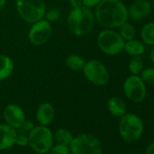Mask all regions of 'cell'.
Instances as JSON below:
<instances>
[{
  "label": "cell",
  "instance_id": "obj_1",
  "mask_svg": "<svg viewBox=\"0 0 154 154\" xmlns=\"http://www.w3.org/2000/svg\"><path fill=\"white\" fill-rule=\"evenodd\" d=\"M95 22L103 28L117 29L128 20V8L122 0H102L94 8Z\"/></svg>",
  "mask_w": 154,
  "mask_h": 154
},
{
  "label": "cell",
  "instance_id": "obj_2",
  "mask_svg": "<svg viewBox=\"0 0 154 154\" xmlns=\"http://www.w3.org/2000/svg\"><path fill=\"white\" fill-rule=\"evenodd\" d=\"M94 25L95 17L93 9L85 7L72 9L66 18L68 30L77 36L89 34L94 29Z\"/></svg>",
  "mask_w": 154,
  "mask_h": 154
},
{
  "label": "cell",
  "instance_id": "obj_3",
  "mask_svg": "<svg viewBox=\"0 0 154 154\" xmlns=\"http://www.w3.org/2000/svg\"><path fill=\"white\" fill-rule=\"evenodd\" d=\"M143 131L144 124L140 116L126 112L120 118L119 133L126 142L132 143L137 141L141 137Z\"/></svg>",
  "mask_w": 154,
  "mask_h": 154
},
{
  "label": "cell",
  "instance_id": "obj_4",
  "mask_svg": "<svg viewBox=\"0 0 154 154\" xmlns=\"http://www.w3.org/2000/svg\"><path fill=\"white\" fill-rule=\"evenodd\" d=\"M124 40L115 29L103 28L96 38L98 48L106 55L114 56L123 51Z\"/></svg>",
  "mask_w": 154,
  "mask_h": 154
},
{
  "label": "cell",
  "instance_id": "obj_5",
  "mask_svg": "<svg viewBox=\"0 0 154 154\" xmlns=\"http://www.w3.org/2000/svg\"><path fill=\"white\" fill-rule=\"evenodd\" d=\"M16 8L20 18L29 24L43 19L46 12L45 0H16Z\"/></svg>",
  "mask_w": 154,
  "mask_h": 154
},
{
  "label": "cell",
  "instance_id": "obj_6",
  "mask_svg": "<svg viewBox=\"0 0 154 154\" xmlns=\"http://www.w3.org/2000/svg\"><path fill=\"white\" fill-rule=\"evenodd\" d=\"M54 143L52 131L45 125L35 126L28 133V145L38 154L47 153Z\"/></svg>",
  "mask_w": 154,
  "mask_h": 154
},
{
  "label": "cell",
  "instance_id": "obj_7",
  "mask_svg": "<svg viewBox=\"0 0 154 154\" xmlns=\"http://www.w3.org/2000/svg\"><path fill=\"white\" fill-rule=\"evenodd\" d=\"M69 148L72 154H103L101 141L89 133H82L73 137Z\"/></svg>",
  "mask_w": 154,
  "mask_h": 154
},
{
  "label": "cell",
  "instance_id": "obj_8",
  "mask_svg": "<svg viewBox=\"0 0 154 154\" xmlns=\"http://www.w3.org/2000/svg\"><path fill=\"white\" fill-rule=\"evenodd\" d=\"M83 72L85 78L95 86H104L110 81L108 68L103 62L97 59H91L85 62Z\"/></svg>",
  "mask_w": 154,
  "mask_h": 154
},
{
  "label": "cell",
  "instance_id": "obj_9",
  "mask_svg": "<svg viewBox=\"0 0 154 154\" xmlns=\"http://www.w3.org/2000/svg\"><path fill=\"white\" fill-rule=\"evenodd\" d=\"M124 95L132 103H142L147 95L146 84L142 81L140 75L131 74L123 82L122 85Z\"/></svg>",
  "mask_w": 154,
  "mask_h": 154
},
{
  "label": "cell",
  "instance_id": "obj_10",
  "mask_svg": "<svg viewBox=\"0 0 154 154\" xmlns=\"http://www.w3.org/2000/svg\"><path fill=\"white\" fill-rule=\"evenodd\" d=\"M31 25L32 26L28 31V39L30 43L37 46L45 45L52 36V24L43 18Z\"/></svg>",
  "mask_w": 154,
  "mask_h": 154
},
{
  "label": "cell",
  "instance_id": "obj_11",
  "mask_svg": "<svg viewBox=\"0 0 154 154\" xmlns=\"http://www.w3.org/2000/svg\"><path fill=\"white\" fill-rule=\"evenodd\" d=\"M3 116L6 123L13 127L14 129L19 128L26 120L25 111L21 106L16 103L8 104L4 109Z\"/></svg>",
  "mask_w": 154,
  "mask_h": 154
},
{
  "label": "cell",
  "instance_id": "obj_12",
  "mask_svg": "<svg viewBox=\"0 0 154 154\" xmlns=\"http://www.w3.org/2000/svg\"><path fill=\"white\" fill-rule=\"evenodd\" d=\"M151 3L149 0L133 1L128 8V17L133 21H141L151 13Z\"/></svg>",
  "mask_w": 154,
  "mask_h": 154
},
{
  "label": "cell",
  "instance_id": "obj_13",
  "mask_svg": "<svg viewBox=\"0 0 154 154\" xmlns=\"http://www.w3.org/2000/svg\"><path fill=\"white\" fill-rule=\"evenodd\" d=\"M55 110L54 107L48 102L42 103L36 109L35 119L40 125L48 126L54 119Z\"/></svg>",
  "mask_w": 154,
  "mask_h": 154
},
{
  "label": "cell",
  "instance_id": "obj_14",
  "mask_svg": "<svg viewBox=\"0 0 154 154\" xmlns=\"http://www.w3.org/2000/svg\"><path fill=\"white\" fill-rule=\"evenodd\" d=\"M17 131L7 123L0 124V150L8 149L15 145Z\"/></svg>",
  "mask_w": 154,
  "mask_h": 154
},
{
  "label": "cell",
  "instance_id": "obj_15",
  "mask_svg": "<svg viewBox=\"0 0 154 154\" xmlns=\"http://www.w3.org/2000/svg\"><path fill=\"white\" fill-rule=\"evenodd\" d=\"M107 109L112 116L119 118L127 112L126 103L119 96H112L107 101Z\"/></svg>",
  "mask_w": 154,
  "mask_h": 154
},
{
  "label": "cell",
  "instance_id": "obj_16",
  "mask_svg": "<svg viewBox=\"0 0 154 154\" xmlns=\"http://www.w3.org/2000/svg\"><path fill=\"white\" fill-rule=\"evenodd\" d=\"M14 70L15 63L12 58L7 54H0V82L9 78Z\"/></svg>",
  "mask_w": 154,
  "mask_h": 154
},
{
  "label": "cell",
  "instance_id": "obj_17",
  "mask_svg": "<svg viewBox=\"0 0 154 154\" xmlns=\"http://www.w3.org/2000/svg\"><path fill=\"white\" fill-rule=\"evenodd\" d=\"M145 45L141 40L134 38L124 42L123 51L130 56L142 55L145 53Z\"/></svg>",
  "mask_w": 154,
  "mask_h": 154
},
{
  "label": "cell",
  "instance_id": "obj_18",
  "mask_svg": "<svg viewBox=\"0 0 154 154\" xmlns=\"http://www.w3.org/2000/svg\"><path fill=\"white\" fill-rule=\"evenodd\" d=\"M141 41L144 45L150 46L154 45V21L146 23L140 29V32Z\"/></svg>",
  "mask_w": 154,
  "mask_h": 154
},
{
  "label": "cell",
  "instance_id": "obj_19",
  "mask_svg": "<svg viewBox=\"0 0 154 154\" xmlns=\"http://www.w3.org/2000/svg\"><path fill=\"white\" fill-rule=\"evenodd\" d=\"M85 60L84 57L78 54H70L66 60H65V64L68 69L73 72H80L83 71L85 64Z\"/></svg>",
  "mask_w": 154,
  "mask_h": 154
},
{
  "label": "cell",
  "instance_id": "obj_20",
  "mask_svg": "<svg viewBox=\"0 0 154 154\" xmlns=\"http://www.w3.org/2000/svg\"><path fill=\"white\" fill-rule=\"evenodd\" d=\"M54 140L57 144H62L65 146H69L73 139V136L70 131L64 128H60L55 131L54 133H53Z\"/></svg>",
  "mask_w": 154,
  "mask_h": 154
},
{
  "label": "cell",
  "instance_id": "obj_21",
  "mask_svg": "<svg viewBox=\"0 0 154 154\" xmlns=\"http://www.w3.org/2000/svg\"><path fill=\"white\" fill-rule=\"evenodd\" d=\"M144 68V61L141 55L131 56V59L128 63V69L131 74L140 75L141 71Z\"/></svg>",
  "mask_w": 154,
  "mask_h": 154
},
{
  "label": "cell",
  "instance_id": "obj_22",
  "mask_svg": "<svg viewBox=\"0 0 154 154\" xmlns=\"http://www.w3.org/2000/svg\"><path fill=\"white\" fill-rule=\"evenodd\" d=\"M119 34L121 35V36L122 37V39L124 41H129L131 39H134L137 35V31L135 26L128 22L123 23L119 28Z\"/></svg>",
  "mask_w": 154,
  "mask_h": 154
},
{
  "label": "cell",
  "instance_id": "obj_23",
  "mask_svg": "<svg viewBox=\"0 0 154 154\" xmlns=\"http://www.w3.org/2000/svg\"><path fill=\"white\" fill-rule=\"evenodd\" d=\"M140 76L146 85H154V66L143 68Z\"/></svg>",
  "mask_w": 154,
  "mask_h": 154
},
{
  "label": "cell",
  "instance_id": "obj_24",
  "mask_svg": "<svg viewBox=\"0 0 154 154\" xmlns=\"http://www.w3.org/2000/svg\"><path fill=\"white\" fill-rule=\"evenodd\" d=\"M60 17H61V11L57 8H52V9L46 11L45 14V17H44V18L45 20H47L48 22H50L51 24L58 21L60 19Z\"/></svg>",
  "mask_w": 154,
  "mask_h": 154
},
{
  "label": "cell",
  "instance_id": "obj_25",
  "mask_svg": "<svg viewBox=\"0 0 154 154\" xmlns=\"http://www.w3.org/2000/svg\"><path fill=\"white\" fill-rule=\"evenodd\" d=\"M48 154H70L69 146L56 144L55 146H52V148L48 150Z\"/></svg>",
  "mask_w": 154,
  "mask_h": 154
},
{
  "label": "cell",
  "instance_id": "obj_26",
  "mask_svg": "<svg viewBox=\"0 0 154 154\" xmlns=\"http://www.w3.org/2000/svg\"><path fill=\"white\" fill-rule=\"evenodd\" d=\"M34 127H35V125H34V123H33L31 121L26 120V121L23 122V124H22L19 128L16 129V131H17V133L26 134V135H28V133L33 130Z\"/></svg>",
  "mask_w": 154,
  "mask_h": 154
},
{
  "label": "cell",
  "instance_id": "obj_27",
  "mask_svg": "<svg viewBox=\"0 0 154 154\" xmlns=\"http://www.w3.org/2000/svg\"><path fill=\"white\" fill-rule=\"evenodd\" d=\"M15 144L20 146V147H26L28 145V135L26 134H20L17 133L15 140Z\"/></svg>",
  "mask_w": 154,
  "mask_h": 154
},
{
  "label": "cell",
  "instance_id": "obj_28",
  "mask_svg": "<svg viewBox=\"0 0 154 154\" xmlns=\"http://www.w3.org/2000/svg\"><path fill=\"white\" fill-rule=\"evenodd\" d=\"M101 1L102 0H83V4H84V7L85 8L94 9Z\"/></svg>",
  "mask_w": 154,
  "mask_h": 154
},
{
  "label": "cell",
  "instance_id": "obj_29",
  "mask_svg": "<svg viewBox=\"0 0 154 154\" xmlns=\"http://www.w3.org/2000/svg\"><path fill=\"white\" fill-rule=\"evenodd\" d=\"M68 2H69V5L72 9H75V8H79L84 7L83 0H68Z\"/></svg>",
  "mask_w": 154,
  "mask_h": 154
},
{
  "label": "cell",
  "instance_id": "obj_30",
  "mask_svg": "<svg viewBox=\"0 0 154 154\" xmlns=\"http://www.w3.org/2000/svg\"><path fill=\"white\" fill-rule=\"evenodd\" d=\"M145 154H154V141L148 145Z\"/></svg>",
  "mask_w": 154,
  "mask_h": 154
},
{
  "label": "cell",
  "instance_id": "obj_31",
  "mask_svg": "<svg viewBox=\"0 0 154 154\" xmlns=\"http://www.w3.org/2000/svg\"><path fill=\"white\" fill-rule=\"evenodd\" d=\"M149 58H150L151 63H152L153 65H154V45L152 46V48H151V50H150V52H149Z\"/></svg>",
  "mask_w": 154,
  "mask_h": 154
},
{
  "label": "cell",
  "instance_id": "obj_32",
  "mask_svg": "<svg viewBox=\"0 0 154 154\" xmlns=\"http://www.w3.org/2000/svg\"><path fill=\"white\" fill-rule=\"evenodd\" d=\"M6 3H7V0H0V12H1L5 6H6Z\"/></svg>",
  "mask_w": 154,
  "mask_h": 154
},
{
  "label": "cell",
  "instance_id": "obj_33",
  "mask_svg": "<svg viewBox=\"0 0 154 154\" xmlns=\"http://www.w3.org/2000/svg\"><path fill=\"white\" fill-rule=\"evenodd\" d=\"M57 1H64V0H57Z\"/></svg>",
  "mask_w": 154,
  "mask_h": 154
},
{
  "label": "cell",
  "instance_id": "obj_34",
  "mask_svg": "<svg viewBox=\"0 0 154 154\" xmlns=\"http://www.w3.org/2000/svg\"><path fill=\"white\" fill-rule=\"evenodd\" d=\"M151 1H152V2H153V3H154V0H151Z\"/></svg>",
  "mask_w": 154,
  "mask_h": 154
},
{
  "label": "cell",
  "instance_id": "obj_35",
  "mask_svg": "<svg viewBox=\"0 0 154 154\" xmlns=\"http://www.w3.org/2000/svg\"><path fill=\"white\" fill-rule=\"evenodd\" d=\"M133 1H138V0H133Z\"/></svg>",
  "mask_w": 154,
  "mask_h": 154
}]
</instances>
